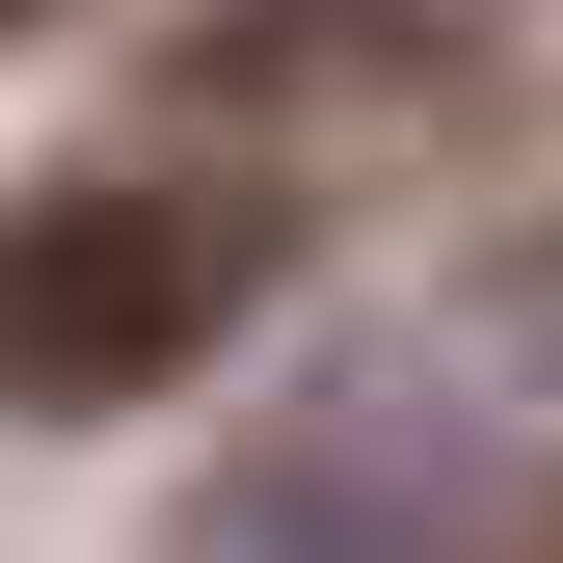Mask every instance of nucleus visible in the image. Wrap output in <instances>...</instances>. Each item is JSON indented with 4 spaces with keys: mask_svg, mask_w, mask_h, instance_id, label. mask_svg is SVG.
<instances>
[{
    "mask_svg": "<svg viewBox=\"0 0 563 563\" xmlns=\"http://www.w3.org/2000/svg\"><path fill=\"white\" fill-rule=\"evenodd\" d=\"M268 268H296V216L242 162H54V188H0V402L108 430V402L216 376L268 322Z\"/></svg>",
    "mask_w": 563,
    "mask_h": 563,
    "instance_id": "nucleus-1",
    "label": "nucleus"
},
{
    "mask_svg": "<svg viewBox=\"0 0 563 563\" xmlns=\"http://www.w3.org/2000/svg\"><path fill=\"white\" fill-rule=\"evenodd\" d=\"M216 563H483V402L456 376H322L216 483Z\"/></svg>",
    "mask_w": 563,
    "mask_h": 563,
    "instance_id": "nucleus-2",
    "label": "nucleus"
},
{
    "mask_svg": "<svg viewBox=\"0 0 563 563\" xmlns=\"http://www.w3.org/2000/svg\"><path fill=\"white\" fill-rule=\"evenodd\" d=\"M456 27L430 0H216L188 27V108H430Z\"/></svg>",
    "mask_w": 563,
    "mask_h": 563,
    "instance_id": "nucleus-3",
    "label": "nucleus"
},
{
    "mask_svg": "<svg viewBox=\"0 0 563 563\" xmlns=\"http://www.w3.org/2000/svg\"><path fill=\"white\" fill-rule=\"evenodd\" d=\"M456 322H483V349H563V242H510V268H483Z\"/></svg>",
    "mask_w": 563,
    "mask_h": 563,
    "instance_id": "nucleus-4",
    "label": "nucleus"
},
{
    "mask_svg": "<svg viewBox=\"0 0 563 563\" xmlns=\"http://www.w3.org/2000/svg\"><path fill=\"white\" fill-rule=\"evenodd\" d=\"M510 563H563V510H537V537H510Z\"/></svg>",
    "mask_w": 563,
    "mask_h": 563,
    "instance_id": "nucleus-5",
    "label": "nucleus"
},
{
    "mask_svg": "<svg viewBox=\"0 0 563 563\" xmlns=\"http://www.w3.org/2000/svg\"><path fill=\"white\" fill-rule=\"evenodd\" d=\"M0 27H27V0H0Z\"/></svg>",
    "mask_w": 563,
    "mask_h": 563,
    "instance_id": "nucleus-6",
    "label": "nucleus"
}]
</instances>
